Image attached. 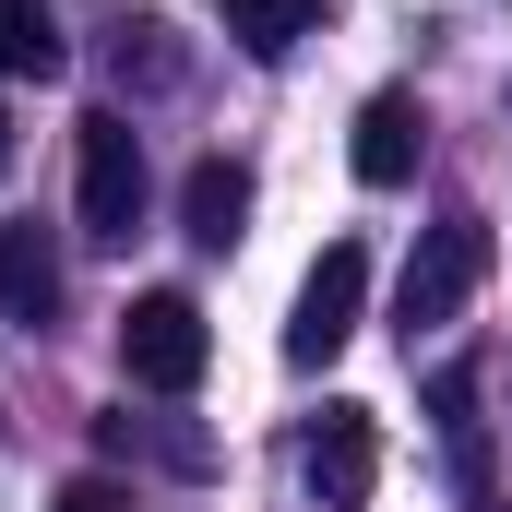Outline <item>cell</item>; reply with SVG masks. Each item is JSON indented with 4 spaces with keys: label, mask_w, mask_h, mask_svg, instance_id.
I'll use <instances>...</instances> for the list:
<instances>
[{
    "label": "cell",
    "mask_w": 512,
    "mask_h": 512,
    "mask_svg": "<svg viewBox=\"0 0 512 512\" xmlns=\"http://www.w3.org/2000/svg\"><path fill=\"white\" fill-rule=\"evenodd\" d=\"M203 358H215V334H203V298H191V286H143L120 310V370L143 393H191Z\"/></svg>",
    "instance_id": "1"
},
{
    "label": "cell",
    "mask_w": 512,
    "mask_h": 512,
    "mask_svg": "<svg viewBox=\"0 0 512 512\" xmlns=\"http://www.w3.org/2000/svg\"><path fill=\"white\" fill-rule=\"evenodd\" d=\"M72 203H84V239H108V251L143 227V131L120 108H96L72 131Z\"/></svg>",
    "instance_id": "2"
},
{
    "label": "cell",
    "mask_w": 512,
    "mask_h": 512,
    "mask_svg": "<svg viewBox=\"0 0 512 512\" xmlns=\"http://www.w3.org/2000/svg\"><path fill=\"white\" fill-rule=\"evenodd\" d=\"M477 286H489V227H477V215H441V227L417 239V262H405V286H393V322H405V334H441Z\"/></svg>",
    "instance_id": "3"
},
{
    "label": "cell",
    "mask_w": 512,
    "mask_h": 512,
    "mask_svg": "<svg viewBox=\"0 0 512 512\" xmlns=\"http://www.w3.org/2000/svg\"><path fill=\"white\" fill-rule=\"evenodd\" d=\"M358 310H370V251H358V239H334V251H322L310 274H298V310H286V358H298V370L346 358Z\"/></svg>",
    "instance_id": "4"
},
{
    "label": "cell",
    "mask_w": 512,
    "mask_h": 512,
    "mask_svg": "<svg viewBox=\"0 0 512 512\" xmlns=\"http://www.w3.org/2000/svg\"><path fill=\"white\" fill-rule=\"evenodd\" d=\"M370 489H382V429H370V405H322V429H310V501L358 512Z\"/></svg>",
    "instance_id": "5"
},
{
    "label": "cell",
    "mask_w": 512,
    "mask_h": 512,
    "mask_svg": "<svg viewBox=\"0 0 512 512\" xmlns=\"http://www.w3.org/2000/svg\"><path fill=\"white\" fill-rule=\"evenodd\" d=\"M0 322H24V334H48L60 322V251H48V227L24 215V227H0Z\"/></svg>",
    "instance_id": "6"
},
{
    "label": "cell",
    "mask_w": 512,
    "mask_h": 512,
    "mask_svg": "<svg viewBox=\"0 0 512 512\" xmlns=\"http://www.w3.org/2000/svg\"><path fill=\"white\" fill-rule=\"evenodd\" d=\"M179 227H191V251H239V239H251V167L203 155V167L179 179Z\"/></svg>",
    "instance_id": "7"
},
{
    "label": "cell",
    "mask_w": 512,
    "mask_h": 512,
    "mask_svg": "<svg viewBox=\"0 0 512 512\" xmlns=\"http://www.w3.org/2000/svg\"><path fill=\"white\" fill-rule=\"evenodd\" d=\"M417 143H429L417 96H370V108H358V143H346V155H358V179H370V191H405V179H417Z\"/></svg>",
    "instance_id": "8"
},
{
    "label": "cell",
    "mask_w": 512,
    "mask_h": 512,
    "mask_svg": "<svg viewBox=\"0 0 512 512\" xmlns=\"http://www.w3.org/2000/svg\"><path fill=\"white\" fill-rule=\"evenodd\" d=\"M48 72H72L60 12L48 0H0V84H48Z\"/></svg>",
    "instance_id": "9"
},
{
    "label": "cell",
    "mask_w": 512,
    "mask_h": 512,
    "mask_svg": "<svg viewBox=\"0 0 512 512\" xmlns=\"http://www.w3.org/2000/svg\"><path fill=\"white\" fill-rule=\"evenodd\" d=\"M215 12H227V36H239L251 60H286V48L322 24V0H215Z\"/></svg>",
    "instance_id": "10"
},
{
    "label": "cell",
    "mask_w": 512,
    "mask_h": 512,
    "mask_svg": "<svg viewBox=\"0 0 512 512\" xmlns=\"http://www.w3.org/2000/svg\"><path fill=\"white\" fill-rule=\"evenodd\" d=\"M108 60H120V84H131V72H143V84H167V72H179V60H167V24H143V12L120 24V48H108Z\"/></svg>",
    "instance_id": "11"
},
{
    "label": "cell",
    "mask_w": 512,
    "mask_h": 512,
    "mask_svg": "<svg viewBox=\"0 0 512 512\" xmlns=\"http://www.w3.org/2000/svg\"><path fill=\"white\" fill-rule=\"evenodd\" d=\"M48 512H120V489H108V477H72V489H60Z\"/></svg>",
    "instance_id": "12"
},
{
    "label": "cell",
    "mask_w": 512,
    "mask_h": 512,
    "mask_svg": "<svg viewBox=\"0 0 512 512\" xmlns=\"http://www.w3.org/2000/svg\"><path fill=\"white\" fill-rule=\"evenodd\" d=\"M0 167H12V120H0Z\"/></svg>",
    "instance_id": "13"
}]
</instances>
